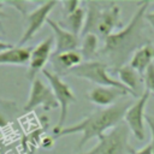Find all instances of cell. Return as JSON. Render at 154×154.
Segmentation results:
<instances>
[{
    "mask_svg": "<svg viewBox=\"0 0 154 154\" xmlns=\"http://www.w3.org/2000/svg\"><path fill=\"white\" fill-rule=\"evenodd\" d=\"M149 1L140 2V7L131 17L128 25L105 38L103 47L99 51L100 54L108 59V65L112 72L125 65V61L144 45L150 43L146 32L144 14L149 6Z\"/></svg>",
    "mask_w": 154,
    "mask_h": 154,
    "instance_id": "6da1fadb",
    "label": "cell"
},
{
    "mask_svg": "<svg viewBox=\"0 0 154 154\" xmlns=\"http://www.w3.org/2000/svg\"><path fill=\"white\" fill-rule=\"evenodd\" d=\"M130 106L131 103L129 101H122L109 107L97 109L91 114L87 116L79 123L63 128L54 135V138L81 132L82 137L77 146V150H81L88 141H90L91 138L99 140L102 135H105L107 130H112L114 126L122 123V119H124V116Z\"/></svg>",
    "mask_w": 154,
    "mask_h": 154,
    "instance_id": "7a4b0ae2",
    "label": "cell"
},
{
    "mask_svg": "<svg viewBox=\"0 0 154 154\" xmlns=\"http://www.w3.org/2000/svg\"><path fill=\"white\" fill-rule=\"evenodd\" d=\"M88 10L85 16L84 26L82 34H97L103 40L112 35L114 30L122 28L120 10L114 4L111 2L108 6L102 7V4L97 1H88Z\"/></svg>",
    "mask_w": 154,
    "mask_h": 154,
    "instance_id": "3957f363",
    "label": "cell"
},
{
    "mask_svg": "<svg viewBox=\"0 0 154 154\" xmlns=\"http://www.w3.org/2000/svg\"><path fill=\"white\" fill-rule=\"evenodd\" d=\"M67 73L73 75L75 77H78L82 79L90 81L91 83H95L99 87L117 88V89L124 90V91L129 93L130 95H132L131 91L124 84H122L119 81H117L116 78H113L112 76L108 75V65L105 63L97 61V60L84 61V63L75 66L73 69H71Z\"/></svg>",
    "mask_w": 154,
    "mask_h": 154,
    "instance_id": "277c9868",
    "label": "cell"
},
{
    "mask_svg": "<svg viewBox=\"0 0 154 154\" xmlns=\"http://www.w3.org/2000/svg\"><path fill=\"white\" fill-rule=\"evenodd\" d=\"M130 130L125 123H119L99 138V143L83 154H131L134 148L129 143Z\"/></svg>",
    "mask_w": 154,
    "mask_h": 154,
    "instance_id": "5b68a950",
    "label": "cell"
},
{
    "mask_svg": "<svg viewBox=\"0 0 154 154\" xmlns=\"http://www.w3.org/2000/svg\"><path fill=\"white\" fill-rule=\"evenodd\" d=\"M42 73L48 79L49 85H51V88L53 90V94H54V96H55V99H57V101L59 103V107H60L59 120H58L57 126L53 130L54 131V135H55L58 131H60L64 128V123H65V120L67 118L70 103L76 102L77 99H76L73 91L71 90L70 85L67 83H65L59 75H57L55 72H51L47 69H43L42 70Z\"/></svg>",
    "mask_w": 154,
    "mask_h": 154,
    "instance_id": "8992f818",
    "label": "cell"
},
{
    "mask_svg": "<svg viewBox=\"0 0 154 154\" xmlns=\"http://www.w3.org/2000/svg\"><path fill=\"white\" fill-rule=\"evenodd\" d=\"M42 106L45 111L54 109L59 106L53 90L51 87L46 85L38 77L31 82V89L26 103L24 105V112H30L36 107Z\"/></svg>",
    "mask_w": 154,
    "mask_h": 154,
    "instance_id": "52a82bcc",
    "label": "cell"
},
{
    "mask_svg": "<svg viewBox=\"0 0 154 154\" xmlns=\"http://www.w3.org/2000/svg\"><path fill=\"white\" fill-rule=\"evenodd\" d=\"M57 4H58L57 1L42 2L37 8H35L32 12L26 14V17H25V30H24V34L22 35V37L18 42L19 47H23L28 41H30L35 36V34L46 23V20L48 19L49 13L57 6Z\"/></svg>",
    "mask_w": 154,
    "mask_h": 154,
    "instance_id": "ba28073f",
    "label": "cell"
},
{
    "mask_svg": "<svg viewBox=\"0 0 154 154\" xmlns=\"http://www.w3.org/2000/svg\"><path fill=\"white\" fill-rule=\"evenodd\" d=\"M149 96L150 93L144 89V93L138 97V100L135 103H132L128 108L124 116V122L126 123L129 130L134 134V136L138 141H142L144 138V119H146L144 108Z\"/></svg>",
    "mask_w": 154,
    "mask_h": 154,
    "instance_id": "9c48e42d",
    "label": "cell"
},
{
    "mask_svg": "<svg viewBox=\"0 0 154 154\" xmlns=\"http://www.w3.org/2000/svg\"><path fill=\"white\" fill-rule=\"evenodd\" d=\"M53 45H54V36H49L32 48L29 61V70H28V78L31 82L36 78V73L43 70L46 63L51 58Z\"/></svg>",
    "mask_w": 154,
    "mask_h": 154,
    "instance_id": "30bf717a",
    "label": "cell"
},
{
    "mask_svg": "<svg viewBox=\"0 0 154 154\" xmlns=\"http://www.w3.org/2000/svg\"><path fill=\"white\" fill-rule=\"evenodd\" d=\"M46 23L51 26V29L54 32V42H55V51L53 53V55L57 54H61V53H66V52H71V51H76L79 46V40L77 35H73L72 32L65 30L64 28H61L59 25L58 22L51 19L48 17V19L46 20Z\"/></svg>",
    "mask_w": 154,
    "mask_h": 154,
    "instance_id": "8fae6325",
    "label": "cell"
},
{
    "mask_svg": "<svg viewBox=\"0 0 154 154\" xmlns=\"http://www.w3.org/2000/svg\"><path fill=\"white\" fill-rule=\"evenodd\" d=\"M129 93L117 89V88H109V87H95L93 88L87 97L89 101H91L93 103L97 105V106H102V107H109L114 103H117V100L123 97V96H128Z\"/></svg>",
    "mask_w": 154,
    "mask_h": 154,
    "instance_id": "7c38bea8",
    "label": "cell"
},
{
    "mask_svg": "<svg viewBox=\"0 0 154 154\" xmlns=\"http://www.w3.org/2000/svg\"><path fill=\"white\" fill-rule=\"evenodd\" d=\"M116 72L119 77V82L122 84H124L131 91L132 96H138L140 97L144 93V90L142 88L143 78L130 65H124L120 69H118Z\"/></svg>",
    "mask_w": 154,
    "mask_h": 154,
    "instance_id": "4fadbf2b",
    "label": "cell"
},
{
    "mask_svg": "<svg viewBox=\"0 0 154 154\" xmlns=\"http://www.w3.org/2000/svg\"><path fill=\"white\" fill-rule=\"evenodd\" d=\"M154 60V46L148 43L138 48L130 59V66L140 73L141 77H143L147 69L153 64Z\"/></svg>",
    "mask_w": 154,
    "mask_h": 154,
    "instance_id": "5bb4252c",
    "label": "cell"
},
{
    "mask_svg": "<svg viewBox=\"0 0 154 154\" xmlns=\"http://www.w3.org/2000/svg\"><path fill=\"white\" fill-rule=\"evenodd\" d=\"M82 59L83 58L77 49L66 52V53H61V54H57V55L52 54V61L57 70L55 73L59 76H60V73H67L71 69L82 64Z\"/></svg>",
    "mask_w": 154,
    "mask_h": 154,
    "instance_id": "9a60e30c",
    "label": "cell"
},
{
    "mask_svg": "<svg viewBox=\"0 0 154 154\" xmlns=\"http://www.w3.org/2000/svg\"><path fill=\"white\" fill-rule=\"evenodd\" d=\"M32 47H12L4 52H0V65L12 64V65H25L30 61Z\"/></svg>",
    "mask_w": 154,
    "mask_h": 154,
    "instance_id": "2e32d148",
    "label": "cell"
},
{
    "mask_svg": "<svg viewBox=\"0 0 154 154\" xmlns=\"http://www.w3.org/2000/svg\"><path fill=\"white\" fill-rule=\"evenodd\" d=\"M84 22H85V10L79 6L75 12L66 16V20L63 23H59V25L65 30L72 32L73 35L78 36V34L82 32L83 30Z\"/></svg>",
    "mask_w": 154,
    "mask_h": 154,
    "instance_id": "e0dca14e",
    "label": "cell"
},
{
    "mask_svg": "<svg viewBox=\"0 0 154 154\" xmlns=\"http://www.w3.org/2000/svg\"><path fill=\"white\" fill-rule=\"evenodd\" d=\"M97 35L95 34H85L83 35L81 42V55L87 61H91V59L99 53L97 52Z\"/></svg>",
    "mask_w": 154,
    "mask_h": 154,
    "instance_id": "ac0fdd59",
    "label": "cell"
},
{
    "mask_svg": "<svg viewBox=\"0 0 154 154\" xmlns=\"http://www.w3.org/2000/svg\"><path fill=\"white\" fill-rule=\"evenodd\" d=\"M142 78L146 85V90H148L150 94H154V63L147 69Z\"/></svg>",
    "mask_w": 154,
    "mask_h": 154,
    "instance_id": "d6986e66",
    "label": "cell"
},
{
    "mask_svg": "<svg viewBox=\"0 0 154 154\" xmlns=\"http://www.w3.org/2000/svg\"><path fill=\"white\" fill-rule=\"evenodd\" d=\"M79 4L81 2L78 0H67V1H63L61 2V5H63V7H64V10H65L67 16L71 14L72 12H75L79 7Z\"/></svg>",
    "mask_w": 154,
    "mask_h": 154,
    "instance_id": "ffe728a7",
    "label": "cell"
},
{
    "mask_svg": "<svg viewBox=\"0 0 154 154\" xmlns=\"http://www.w3.org/2000/svg\"><path fill=\"white\" fill-rule=\"evenodd\" d=\"M146 120H147V124H148V126H149V129H150V136H152V141H150V143H149V146H150V148H152V153L154 154V119L150 117V116H146Z\"/></svg>",
    "mask_w": 154,
    "mask_h": 154,
    "instance_id": "44dd1931",
    "label": "cell"
},
{
    "mask_svg": "<svg viewBox=\"0 0 154 154\" xmlns=\"http://www.w3.org/2000/svg\"><path fill=\"white\" fill-rule=\"evenodd\" d=\"M4 4H8V5H11V6H14V7H17L18 8V11L23 14V16H25L26 17V2H24V1H8V2H4Z\"/></svg>",
    "mask_w": 154,
    "mask_h": 154,
    "instance_id": "7402d4cb",
    "label": "cell"
},
{
    "mask_svg": "<svg viewBox=\"0 0 154 154\" xmlns=\"http://www.w3.org/2000/svg\"><path fill=\"white\" fill-rule=\"evenodd\" d=\"M131 154H153V153H152L150 146L148 144V146H146L144 148H142V149H140V150H135V149H134V152H132Z\"/></svg>",
    "mask_w": 154,
    "mask_h": 154,
    "instance_id": "603a6c76",
    "label": "cell"
},
{
    "mask_svg": "<svg viewBox=\"0 0 154 154\" xmlns=\"http://www.w3.org/2000/svg\"><path fill=\"white\" fill-rule=\"evenodd\" d=\"M53 142H54V138H52V137H46V138L42 141V147H43V148H52V147H53Z\"/></svg>",
    "mask_w": 154,
    "mask_h": 154,
    "instance_id": "cb8c5ba5",
    "label": "cell"
},
{
    "mask_svg": "<svg viewBox=\"0 0 154 154\" xmlns=\"http://www.w3.org/2000/svg\"><path fill=\"white\" fill-rule=\"evenodd\" d=\"M144 19H146V22H148L154 28V12H146Z\"/></svg>",
    "mask_w": 154,
    "mask_h": 154,
    "instance_id": "d4e9b609",
    "label": "cell"
},
{
    "mask_svg": "<svg viewBox=\"0 0 154 154\" xmlns=\"http://www.w3.org/2000/svg\"><path fill=\"white\" fill-rule=\"evenodd\" d=\"M12 47H13L12 45L6 43V42H4V41H1V40H0V52H4V51L10 49V48H12Z\"/></svg>",
    "mask_w": 154,
    "mask_h": 154,
    "instance_id": "484cf974",
    "label": "cell"
},
{
    "mask_svg": "<svg viewBox=\"0 0 154 154\" xmlns=\"http://www.w3.org/2000/svg\"><path fill=\"white\" fill-rule=\"evenodd\" d=\"M7 125V120H6V118L4 117V114L0 112V128H4V126H6Z\"/></svg>",
    "mask_w": 154,
    "mask_h": 154,
    "instance_id": "4316f807",
    "label": "cell"
},
{
    "mask_svg": "<svg viewBox=\"0 0 154 154\" xmlns=\"http://www.w3.org/2000/svg\"><path fill=\"white\" fill-rule=\"evenodd\" d=\"M2 5H4V2H1V1H0V18H4V17H6V14H5V13L1 11V6H2Z\"/></svg>",
    "mask_w": 154,
    "mask_h": 154,
    "instance_id": "83f0119b",
    "label": "cell"
}]
</instances>
